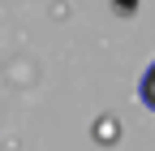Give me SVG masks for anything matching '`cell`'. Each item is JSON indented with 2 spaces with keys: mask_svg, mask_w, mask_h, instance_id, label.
<instances>
[{
  "mask_svg": "<svg viewBox=\"0 0 155 151\" xmlns=\"http://www.w3.org/2000/svg\"><path fill=\"white\" fill-rule=\"evenodd\" d=\"M138 95H142V104H151V108H155V61H151V69L142 73V82H138Z\"/></svg>",
  "mask_w": 155,
  "mask_h": 151,
  "instance_id": "cell-1",
  "label": "cell"
}]
</instances>
